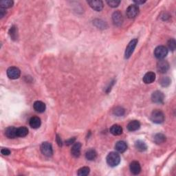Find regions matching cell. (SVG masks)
Instances as JSON below:
<instances>
[{
  "label": "cell",
  "instance_id": "44dd1931",
  "mask_svg": "<svg viewBox=\"0 0 176 176\" xmlns=\"http://www.w3.org/2000/svg\"><path fill=\"white\" fill-rule=\"evenodd\" d=\"M135 147L139 151H145L147 149V146L146 143L142 140H137L135 143Z\"/></svg>",
  "mask_w": 176,
  "mask_h": 176
},
{
  "label": "cell",
  "instance_id": "9a60e30c",
  "mask_svg": "<svg viewBox=\"0 0 176 176\" xmlns=\"http://www.w3.org/2000/svg\"><path fill=\"white\" fill-rule=\"evenodd\" d=\"M33 107L37 112L43 113V112H44L45 110H46V105H45V103H43L42 101L37 100L36 101V102H34L33 105Z\"/></svg>",
  "mask_w": 176,
  "mask_h": 176
},
{
  "label": "cell",
  "instance_id": "277c9868",
  "mask_svg": "<svg viewBox=\"0 0 176 176\" xmlns=\"http://www.w3.org/2000/svg\"><path fill=\"white\" fill-rule=\"evenodd\" d=\"M138 44V39H134L129 42V44H128L127 47L126 48V50L125 52V58H129L132 55L134 52V50L136 47V45Z\"/></svg>",
  "mask_w": 176,
  "mask_h": 176
},
{
  "label": "cell",
  "instance_id": "5bb4252c",
  "mask_svg": "<svg viewBox=\"0 0 176 176\" xmlns=\"http://www.w3.org/2000/svg\"><path fill=\"white\" fill-rule=\"evenodd\" d=\"M156 79V74L153 72H149L143 77V81L146 84L152 83Z\"/></svg>",
  "mask_w": 176,
  "mask_h": 176
},
{
  "label": "cell",
  "instance_id": "d6986e66",
  "mask_svg": "<svg viewBox=\"0 0 176 176\" xmlns=\"http://www.w3.org/2000/svg\"><path fill=\"white\" fill-rule=\"evenodd\" d=\"M115 149L119 153H124L127 149V143L124 142V141H118V142H117L116 144Z\"/></svg>",
  "mask_w": 176,
  "mask_h": 176
},
{
  "label": "cell",
  "instance_id": "1f68e13d",
  "mask_svg": "<svg viewBox=\"0 0 176 176\" xmlns=\"http://www.w3.org/2000/svg\"><path fill=\"white\" fill-rule=\"evenodd\" d=\"M1 153L4 156H9L10 154V151L8 149H2L1 150Z\"/></svg>",
  "mask_w": 176,
  "mask_h": 176
},
{
  "label": "cell",
  "instance_id": "3957f363",
  "mask_svg": "<svg viewBox=\"0 0 176 176\" xmlns=\"http://www.w3.org/2000/svg\"><path fill=\"white\" fill-rule=\"evenodd\" d=\"M168 55V50L165 46H158L154 50V55L155 57L158 58V59L161 60L163 59L165 57H167Z\"/></svg>",
  "mask_w": 176,
  "mask_h": 176
},
{
  "label": "cell",
  "instance_id": "d6a6232c",
  "mask_svg": "<svg viewBox=\"0 0 176 176\" xmlns=\"http://www.w3.org/2000/svg\"><path fill=\"white\" fill-rule=\"evenodd\" d=\"M75 140H76L75 138H70V139H69V140H68L67 141H66V145H72V144L74 143V141H75Z\"/></svg>",
  "mask_w": 176,
  "mask_h": 176
},
{
  "label": "cell",
  "instance_id": "5b68a950",
  "mask_svg": "<svg viewBox=\"0 0 176 176\" xmlns=\"http://www.w3.org/2000/svg\"><path fill=\"white\" fill-rule=\"evenodd\" d=\"M41 151L46 157H51L53 154L52 145L48 142H44L41 145Z\"/></svg>",
  "mask_w": 176,
  "mask_h": 176
},
{
  "label": "cell",
  "instance_id": "7a4b0ae2",
  "mask_svg": "<svg viewBox=\"0 0 176 176\" xmlns=\"http://www.w3.org/2000/svg\"><path fill=\"white\" fill-rule=\"evenodd\" d=\"M151 121L156 124H161L164 121V115L162 111L159 109H156L151 115Z\"/></svg>",
  "mask_w": 176,
  "mask_h": 176
},
{
  "label": "cell",
  "instance_id": "f546056e",
  "mask_svg": "<svg viewBox=\"0 0 176 176\" xmlns=\"http://www.w3.org/2000/svg\"><path fill=\"white\" fill-rule=\"evenodd\" d=\"M17 28H16L15 26H12V27L10 29V31H9V34L10 37L12 39H17Z\"/></svg>",
  "mask_w": 176,
  "mask_h": 176
},
{
  "label": "cell",
  "instance_id": "ffe728a7",
  "mask_svg": "<svg viewBox=\"0 0 176 176\" xmlns=\"http://www.w3.org/2000/svg\"><path fill=\"white\" fill-rule=\"evenodd\" d=\"M110 132L114 136H119L122 134V128L119 125H114L110 129Z\"/></svg>",
  "mask_w": 176,
  "mask_h": 176
},
{
  "label": "cell",
  "instance_id": "f1b7e54d",
  "mask_svg": "<svg viewBox=\"0 0 176 176\" xmlns=\"http://www.w3.org/2000/svg\"><path fill=\"white\" fill-rule=\"evenodd\" d=\"M160 84H161L162 86L167 87V86H169V85L171 83V80L168 76L164 77V78H162L160 80Z\"/></svg>",
  "mask_w": 176,
  "mask_h": 176
},
{
  "label": "cell",
  "instance_id": "cb8c5ba5",
  "mask_svg": "<svg viewBox=\"0 0 176 176\" xmlns=\"http://www.w3.org/2000/svg\"><path fill=\"white\" fill-rule=\"evenodd\" d=\"M154 141L158 145L164 143L166 141V136L162 134H157L154 136Z\"/></svg>",
  "mask_w": 176,
  "mask_h": 176
},
{
  "label": "cell",
  "instance_id": "4316f807",
  "mask_svg": "<svg viewBox=\"0 0 176 176\" xmlns=\"http://www.w3.org/2000/svg\"><path fill=\"white\" fill-rule=\"evenodd\" d=\"M90 172V169L89 167H82L78 171V175L80 176H85L89 175Z\"/></svg>",
  "mask_w": 176,
  "mask_h": 176
},
{
  "label": "cell",
  "instance_id": "4fadbf2b",
  "mask_svg": "<svg viewBox=\"0 0 176 176\" xmlns=\"http://www.w3.org/2000/svg\"><path fill=\"white\" fill-rule=\"evenodd\" d=\"M81 143H76L74 144L71 149V153L74 157L78 158L81 155Z\"/></svg>",
  "mask_w": 176,
  "mask_h": 176
},
{
  "label": "cell",
  "instance_id": "e575fe53",
  "mask_svg": "<svg viewBox=\"0 0 176 176\" xmlns=\"http://www.w3.org/2000/svg\"><path fill=\"white\" fill-rule=\"evenodd\" d=\"M57 142L58 143V145L59 146H62V142H61V138L58 136V135L57 136Z\"/></svg>",
  "mask_w": 176,
  "mask_h": 176
},
{
  "label": "cell",
  "instance_id": "9c48e42d",
  "mask_svg": "<svg viewBox=\"0 0 176 176\" xmlns=\"http://www.w3.org/2000/svg\"><path fill=\"white\" fill-rule=\"evenodd\" d=\"M169 69V64L166 61H160L157 64V70L162 74L166 73Z\"/></svg>",
  "mask_w": 176,
  "mask_h": 176
},
{
  "label": "cell",
  "instance_id": "7402d4cb",
  "mask_svg": "<svg viewBox=\"0 0 176 176\" xmlns=\"http://www.w3.org/2000/svg\"><path fill=\"white\" fill-rule=\"evenodd\" d=\"M97 157V151L94 149H90L89 151H87L85 153V158H87L88 160H94Z\"/></svg>",
  "mask_w": 176,
  "mask_h": 176
},
{
  "label": "cell",
  "instance_id": "8fae6325",
  "mask_svg": "<svg viewBox=\"0 0 176 176\" xmlns=\"http://www.w3.org/2000/svg\"><path fill=\"white\" fill-rule=\"evenodd\" d=\"M112 20L116 26H119L122 25V22H123V17H122V15L121 12L116 11L115 12H114L112 15Z\"/></svg>",
  "mask_w": 176,
  "mask_h": 176
},
{
  "label": "cell",
  "instance_id": "484cf974",
  "mask_svg": "<svg viewBox=\"0 0 176 176\" xmlns=\"http://www.w3.org/2000/svg\"><path fill=\"white\" fill-rule=\"evenodd\" d=\"M125 113V109L122 107H117L114 109L113 111V114L116 116H123Z\"/></svg>",
  "mask_w": 176,
  "mask_h": 176
},
{
  "label": "cell",
  "instance_id": "7c38bea8",
  "mask_svg": "<svg viewBox=\"0 0 176 176\" xmlns=\"http://www.w3.org/2000/svg\"><path fill=\"white\" fill-rule=\"evenodd\" d=\"M130 171L132 172V174L134 175H138L139 174L141 171V167L140 164L137 161H133L132 163L130 164Z\"/></svg>",
  "mask_w": 176,
  "mask_h": 176
},
{
  "label": "cell",
  "instance_id": "30bf717a",
  "mask_svg": "<svg viewBox=\"0 0 176 176\" xmlns=\"http://www.w3.org/2000/svg\"><path fill=\"white\" fill-rule=\"evenodd\" d=\"M87 3L89 4L90 7L94 9L96 11H100L103 9V3L102 1L99 0H92V1H88Z\"/></svg>",
  "mask_w": 176,
  "mask_h": 176
},
{
  "label": "cell",
  "instance_id": "8992f818",
  "mask_svg": "<svg viewBox=\"0 0 176 176\" xmlns=\"http://www.w3.org/2000/svg\"><path fill=\"white\" fill-rule=\"evenodd\" d=\"M139 13V8L136 4H132L127 8L126 14L129 19L135 18Z\"/></svg>",
  "mask_w": 176,
  "mask_h": 176
},
{
  "label": "cell",
  "instance_id": "e0dca14e",
  "mask_svg": "<svg viewBox=\"0 0 176 176\" xmlns=\"http://www.w3.org/2000/svg\"><path fill=\"white\" fill-rule=\"evenodd\" d=\"M29 124H30V126L32 128H33V129H38L41 126V119L37 116L32 117L30 121H29Z\"/></svg>",
  "mask_w": 176,
  "mask_h": 176
},
{
  "label": "cell",
  "instance_id": "836d02e7",
  "mask_svg": "<svg viewBox=\"0 0 176 176\" xmlns=\"http://www.w3.org/2000/svg\"><path fill=\"white\" fill-rule=\"evenodd\" d=\"M6 14V9H2V8H1V9H0V16H1V18L4 17V16Z\"/></svg>",
  "mask_w": 176,
  "mask_h": 176
},
{
  "label": "cell",
  "instance_id": "6da1fadb",
  "mask_svg": "<svg viewBox=\"0 0 176 176\" xmlns=\"http://www.w3.org/2000/svg\"><path fill=\"white\" fill-rule=\"evenodd\" d=\"M107 163L111 167L118 166L121 162V157L116 152H111L109 153L106 158Z\"/></svg>",
  "mask_w": 176,
  "mask_h": 176
},
{
  "label": "cell",
  "instance_id": "d590c367",
  "mask_svg": "<svg viewBox=\"0 0 176 176\" xmlns=\"http://www.w3.org/2000/svg\"><path fill=\"white\" fill-rule=\"evenodd\" d=\"M145 1H134V3H136V4H143L144 3H145Z\"/></svg>",
  "mask_w": 176,
  "mask_h": 176
},
{
  "label": "cell",
  "instance_id": "2e32d148",
  "mask_svg": "<svg viewBox=\"0 0 176 176\" xmlns=\"http://www.w3.org/2000/svg\"><path fill=\"white\" fill-rule=\"evenodd\" d=\"M5 135L9 138H15L17 137V128L15 127H9L5 131Z\"/></svg>",
  "mask_w": 176,
  "mask_h": 176
},
{
  "label": "cell",
  "instance_id": "52a82bcc",
  "mask_svg": "<svg viewBox=\"0 0 176 176\" xmlns=\"http://www.w3.org/2000/svg\"><path fill=\"white\" fill-rule=\"evenodd\" d=\"M21 71L19 69L16 67H10L7 70V76L10 79H17L19 78Z\"/></svg>",
  "mask_w": 176,
  "mask_h": 176
},
{
  "label": "cell",
  "instance_id": "d4e9b609",
  "mask_svg": "<svg viewBox=\"0 0 176 176\" xmlns=\"http://www.w3.org/2000/svg\"><path fill=\"white\" fill-rule=\"evenodd\" d=\"M14 2L11 0H3V1L0 2V6L2 9H9V8L12 7Z\"/></svg>",
  "mask_w": 176,
  "mask_h": 176
},
{
  "label": "cell",
  "instance_id": "83f0119b",
  "mask_svg": "<svg viewBox=\"0 0 176 176\" xmlns=\"http://www.w3.org/2000/svg\"><path fill=\"white\" fill-rule=\"evenodd\" d=\"M107 3L110 7L116 8L118 6V5L121 4V1H119V0H108V1H107Z\"/></svg>",
  "mask_w": 176,
  "mask_h": 176
},
{
  "label": "cell",
  "instance_id": "ac0fdd59",
  "mask_svg": "<svg viewBox=\"0 0 176 176\" xmlns=\"http://www.w3.org/2000/svg\"><path fill=\"white\" fill-rule=\"evenodd\" d=\"M140 123L138 121H132L127 125V129L130 132H135L140 129Z\"/></svg>",
  "mask_w": 176,
  "mask_h": 176
},
{
  "label": "cell",
  "instance_id": "4dcf8cb0",
  "mask_svg": "<svg viewBox=\"0 0 176 176\" xmlns=\"http://www.w3.org/2000/svg\"><path fill=\"white\" fill-rule=\"evenodd\" d=\"M168 46H169L170 50H171L172 51H174L175 49V46H176L175 39H170L169 42H168Z\"/></svg>",
  "mask_w": 176,
  "mask_h": 176
},
{
  "label": "cell",
  "instance_id": "ba28073f",
  "mask_svg": "<svg viewBox=\"0 0 176 176\" xmlns=\"http://www.w3.org/2000/svg\"><path fill=\"white\" fill-rule=\"evenodd\" d=\"M151 100L155 103H162L164 100V95L160 91H156L151 95Z\"/></svg>",
  "mask_w": 176,
  "mask_h": 176
},
{
  "label": "cell",
  "instance_id": "603a6c76",
  "mask_svg": "<svg viewBox=\"0 0 176 176\" xmlns=\"http://www.w3.org/2000/svg\"><path fill=\"white\" fill-rule=\"evenodd\" d=\"M28 134V129L26 127H21L17 129V137H25Z\"/></svg>",
  "mask_w": 176,
  "mask_h": 176
}]
</instances>
